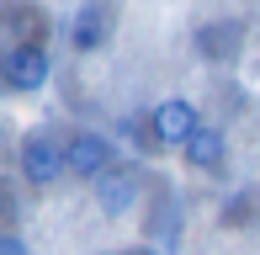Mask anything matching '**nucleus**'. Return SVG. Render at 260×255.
Returning a JSON list of instances; mask_svg holds the SVG:
<instances>
[{
  "mask_svg": "<svg viewBox=\"0 0 260 255\" xmlns=\"http://www.w3.org/2000/svg\"><path fill=\"white\" fill-rule=\"evenodd\" d=\"M181 154H186V165H191V170H223V160H229V144H223L218 128H197L191 144H186Z\"/></svg>",
  "mask_w": 260,
  "mask_h": 255,
  "instance_id": "obj_7",
  "label": "nucleus"
},
{
  "mask_svg": "<svg viewBox=\"0 0 260 255\" xmlns=\"http://www.w3.org/2000/svg\"><path fill=\"white\" fill-rule=\"evenodd\" d=\"M16 160H21V181L38 186V192L53 186V181L69 170V149H64V138H58L53 128H27V133H21Z\"/></svg>",
  "mask_w": 260,
  "mask_h": 255,
  "instance_id": "obj_1",
  "label": "nucleus"
},
{
  "mask_svg": "<svg viewBox=\"0 0 260 255\" xmlns=\"http://www.w3.org/2000/svg\"><path fill=\"white\" fill-rule=\"evenodd\" d=\"M64 149H69V176L90 181V186L117 165V144L101 133V128H75V133L64 138Z\"/></svg>",
  "mask_w": 260,
  "mask_h": 255,
  "instance_id": "obj_3",
  "label": "nucleus"
},
{
  "mask_svg": "<svg viewBox=\"0 0 260 255\" xmlns=\"http://www.w3.org/2000/svg\"><path fill=\"white\" fill-rule=\"evenodd\" d=\"M0 80H6V90H16V96H32V90H43L53 80V59L43 43H16V48L0 59Z\"/></svg>",
  "mask_w": 260,
  "mask_h": 255,
  "instance_id": "obj_4",
  "label": "nucleus"
},
{
  "mask_svg": "<svg viewBox=\"0 0 260 255\" xmlns=\"http://www.w3.org/2000/svg\"><path fill=\"white\" fill-rule=\"evenodd\" d=\"M197 128H202V117H197V101H186V96H165V101L149 107V133H154V149H186Z\"/></svg>",
  "mask_w": 260,
  "mask_h": 255,
  "instance_id": "obj_2",
  "label": "nucleus"
},
{
  "mask_svg": "<svg viewBox=\"0 0 260 255\" xmlns=\"http://www.w3.org/2000/svg\"><path fill=\"white\" fill-rule=\"evenodd\" d=\"M0 149H6V117H0Z\"/></svg>",
  "mask_w": 260,
  "mask_h": 255,
  "instance_id": "obj_9",
  "label": "nucleus"
},
{
  "mask_svg": "<svg viewBox=\"0 0 260 255\" xmlns=\"http://www.w3.org/2000/svg\"><path fill=\"white\" fill-rule=\"evenodd\" d=\"M0 255H32L27 245H21V239L16 234H0Z\"/></svg>",
  "mask_w": 260,
  "mask_h": 255,
  "instance_id": "obj_8",
  "label": "nucleus"
},
{
  "mask_svg": "<svg viewBox=\"0 0 260 255\" xmlns=\"http://www.w3.org/2000/svg\"><path fill=\"white\" fill-rule=\"evenodd\" d=\"M58 6H75V0H58Z\"/></svg>",
  "mask_w": 260,
  "mask_h": 255,
  "instance_id": "obj_10",
  "label": "nucleus"
},
{
  "mask_svg": "<svg viewBox=\"0 0 260 255\" xmlns=\"http://www.w3.org/2000/svg\"><path fill=\"white\" fill-rule=\"evenodd\" d=\"M112 32V6L106 0H85V6L69 16V48L75 53H96Z\"/></svg>",
  "mask_w": 260,
  "mask_h": 255,
  "instance_id": "obj_5",
  "label": "nucleus"
},
{
  "mask_svg": "<svg viewBox=\"0 0 260 255\" xmlns=\"http://www.w3.org/2000/svg\"><path fill=\"white\" fill-rule=\"evenodd\" d=\"M138 186H144V181H138L133 165H112V170L96 181V202H101V213H106V218H122L127 207L138 202Z\"/></svg>",
  "mask_w": 260,
  "mask_h": 255,
  "instance_id": "obj_6",
  "label": "nucleus"
}]
</instances>
